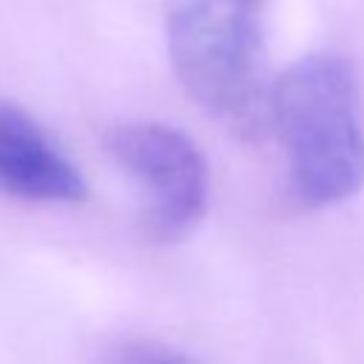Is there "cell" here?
I'll use <instances>...</instances> for the list:
<instances>
[{"mask_svg":"<svg viewBox=\"0 0 364 364\" xmlns=\"http://www.w3.org/2000/svg\"><path fill=\"white\" fill-rule=\"evenodd\" d=\"M267 131L284 154L287 193L327 210L364 188V108L355 68L338 54H307L270 80Z\"/></svg>","mask_w":364,"mask_h":364,"instance_id":"obj_1","label":"cell"},{"mask_svg":"<svg viewBox=\"0 0 364 364\" xmlns=\"http://www.w3.org/2000/svg\"><path fill=\"white\" fill-rule=\"evenodd\" d=\"M165 46L202 114L242 139L267 134L264 0H165Z\"/></svg>","mask_w":364,"mask_h":364,"instance_id":"obj_2","label":"cell"},{"mask_svg":"<svg viewBox=\"0 0 364 364\" xmlns=\"http://www.w3.org/2000/svg\"><path fill=\"white\" fill-rule=\"evenodd\" d=\"M105 151L139 188L142 230L151 242H182L199 228L208 213L210 171L185 131L156 119H131L108 128Z\"/></svg>","mask_w":364,"mask_h":364,"instance_id":"obj_3","label":"cell"},{"mask_svg":"<svg viewBox=\"0 0 364 364\" xmlns=\"http://www.w3.org/2000/svg\"><path fill=\"white\" fill-rule=\"evenodd\" d=\"M0 193L31 205H77L88 193L71 156L11 102H0Z\"/></svg>","mask_w":364,"mask_h":364,"instance_id":"obj_4","label":"cell"},{"mask_svg":"<svg viewBox=\"0 0 364 364\" xmlns=\"http://www.w3.org/2000/svg\"><path fill=\"white\" fill-rule=\"evenodd\" d=\"M108 364H196V361L156 341H134V344L119 347Z\"/></svg>","mask_w":364,"mask_h":364,"instance_id":"obj_5","label":"cell"}]
</instances>
